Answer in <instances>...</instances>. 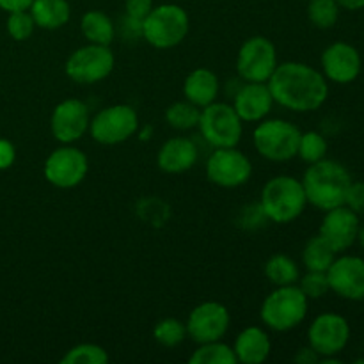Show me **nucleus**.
Segmentation results:
<instances>
[{"mask_svg": "<svg viewBox=\"0 0 364 364\" xmlns=\"http://www.w3.org/2000/svg\"><path fill=\"white\" fill-rule=\"evenodd\" d=\"M274 103H279L291 112H313L326 103L329 84L323 73L304 63L277 64L267 82Z\"/></svg>", "mask_w": 364, "mask_h": 364, "instance_id": "nucleus-1", "label": "nucleus"}, {"mask_svg": "<svg viewBox=\"0 0 364 364\" xmlns=\"http://www.w3.org/2000/svg\"><path fill=\"white\" fill-rule=\"evenodd\" d=\"M301 181L309 205L327 212L345 205L352 176L343 164L322 159L309 164Z\"/></svg>", "mask_w": 364, "mask_h": 364, "instance_id": "nucleus-2", "label": "nucleus"}, {"mask_svg": "<svg viewBox=\"0 0 364 364\" xmlns=\"http://www.w3.org/2000/svg\"><path fill=\"white\" fill-rule=\"evenodd\" d=\"M308 199H306L302 181L294 176L272 178L263 187L259 196V206L267 219L276 224H290L302 215L306 210Z\"/></svg>", "mask_w": 364, "mask_h": 364, "instance_id": "nucleus-3", "label": "nucleus"}, {"mask_svg": "<svg viewBox=\"0 0 364 364\" xmlns=\"http://www.w3.org/2000/svg\"><path fill=\"white\" fill-rule=\"evenodd\" d=\"M308 301L309 299L302 294L297 284L277 287L263 301L259 309L262 322L276 333L295 329L308 315Z\"/></svg>", "mask_w": 364, "mask_h": 364, "instance_id": "nucleus-4", "label": "nucleus"}, {"mask_svg": "<svg viewBox=\"0 0 364 364\" xmlns=\"http://www.w3.org/2000/svg\"><path fill=\"white\" fill-rule=\"evenodd\" d=\"M191 20L187 11L178 4H162L153 7L142 21V38L159 50L174 48L188 34Z\"/></svg>", "mask_w": 364, "mask_h": 364, "instance_id": "nucleus-5", "label": "nucleus"}, {"mask_svg": "<svg viewBox=\"0 0 364 364\" xmlns=\"http://www.w3.org/2000/svg\"><path fill=\"white\" fill-rule=\"evenodd\" d=\"M302 132L284 119H263L252 134L255 148L270 162H288L297 156L299 139Z\"/></svg>", "mask_w": 364, "mask_h": 364, "instance_id": "nucleus-6", "label": "nucleus"}, {"mask_svg": "<svg viewBox=\"0 0 364 364\" xmlns=\"http://www.w3.org/2000/svg\"><path fill=\"white\" fill-rule=\"evenodd\" d=\"M203 139L213 148H233L244 134V121L228 103H210L203 107L198 123Z\"/></svg>", "mask_w": 364, "mask_h": 364, "instance_id": "nucleus-7", "label": "nucleus"}, {"mask_svg": "<svg viewBox=\"0 0 364 364\" xmlns=\"http://www.w3.org/2000/svg\"><path fill=\"white\" fill-rule=\"evenodd\" d=\"M139 130V116L134 107L117 103L100 110L89 123L91 137L98 144L116 146L128 141Z\"/></svg>", "mask_w": 364, "mask_h": 364, "instance_id": "nucleus-8", "label": "nucleus"}, {"mask_svg": "<svg viewBox=\"0 0 364 364\" xmlns=\"http://www.w3.org/2000/svg\"><path fill=\"white\" fill-rule=\"evenodd\" d=\"M114 53L105 45H89L75 50L66 60V75L77 84H96L112 73Z\"/></svg>", "mask_w": 364, "mask_h": 364, "instance_id": "nucleus-9", "label": "nucleus"}, {"mask_svg": "<svg viewBox=\"0 0 364 364\" xmlns=\"http://www.w3.org/2000/svg\"><path fill=\"white\" fill-rule=\"evenodd\" d=\"M276 68V46L263 36L249 38L238 50L237 71L244 82H269Z\"/></svg>", "mask_w": 364, "mask_h": 364, "instance_id": "nucleus-10", "label": "nucleus"}, {"mask_svg": "<svg viewBox=\"0 0 364 364\" xmlns=\"http://www.w3.org/2000/svg\"><path fill=\"white\" fill-rule=\"evenodd\" d=\"M206 176L213 185L237 188L251 180L252 164L240 149H237V146L215 148L206 160Z\"/></svg>", "mask_w": 364, "mask_h": 364, "instance_id": "nucleus-11", "label": "nucleus"}, {"mask_svg": "<svg viewBox=\"0 0 364 364\" xmlns=\"http://www.w3.org/2000/svg\"><path fill=\"white\" fill-rule=\"evenodd\" d=\"M89 171V160L82 149L64 144L53 149L45 160L43 173L48 183L57 188H73L84 181Z\"/></svg>", "mask_w": 364, "mask_h": 364, "instance_id": "nucleus-12", "label": "nucleus"}, {"mask_svg": "<svg viewBox=\"0 0 364 364\" xmlns=\"http://www.w3.org/2000/svg\"><path fill=\"white\" fill-rule=\"evenodd\" d=\"M308 341L320 359L338 355L350 341V326L338 313H322L309 326Z\"/></svg>", "mask_w": 364, "mask_h": 364, "instance_id": "nucleus-13", "label": "nucleus"}, {"mask_svg": "<svg viewBox=\"0 0 364 364\" xmlns=\"http://www.w3.org/2000/svg\"><path fill=\"white\" fill-rule=\"evenodd\" d=\"M230 323L231 316L226 306L208 301L192 309L185 327H187V336H191V340L196 343L203 345L223 340V336L230 329Z\"/></svg>", "mask_w": 364, "mask_h": 364, "instance_id": "nucleus-14", "label": "nucleus"}, {"mask_svg": "<svg viewBox=\"0 0 364 364\" xmlns=\"http://www.w3.org/2000/svg\"><path fill=\"white\" fill-rule=\"evenodd\" d=\"M89 123L91 117H89L87 105L82 100L68 98L53 109L50 128L57 141L63 144H71L84 137L85 132L89 130Z\"/></svg>", "mask_w": 364, "mask_h": 364, "instance_id": "nucleus-15", "label": "nucleus"}, {"mask_svg": "<svg viewBox=\"0 0 364 364\" xmlns=\"http://www.w3.org/2000/svg\"><path fill=\"white\" fill-rule=\"evenodd\" d=\"M329 288L347 301H364V259L359 256H341L327 269Z\"/></svg>", "mask_w": 364, "mask_h": 364, "instance_id": "nucleus-16", "label": "nucleus"}, {"mask_svg": "<svg viewBox=\"0 0 364 364\" xmlns=\"http://www.w3.org/2000/svg\"><path fill=\"white\" fill-rule=\"evenodd\" d=\"M363 59L355 46L338 41L327 46L322 53L323 77L334 84H352L361 75Z\"/></svg>", "mask_w": 364, "mask_h": 364, "instance_id": "nucleus-17", "label": "nucleus"}, {"mask_svg": "<svg viewBox=\"0 0 364 364\" xmlns=\"http://www.w3.org/2000/svg\"><path fill=\"white\" fill-rule=\"evenodd\" d=\"M359 215L352 212L347 205L327 210L322 224L320 237L338 252H343L355 244L359 235Z\"/></svg>", "mask_w": 364, "mask_h": 364, "instance_id": "nucleus-18", "label": "nucleus"}, {"mask_svg": "<svg viewBox=\"0 0 364 364\" xmlns=\"http://www.w3.org/2000/svg\"><path fill=\"white\" fill-rule=\"evenodd\" d=\"M272 105L274 98L267 82H245L233 100V109L244 123L263 121L272 110Z\"/></svg>", "mask_w": 364, "mask_h": 364, "instance_id": "nucleus-19", "label": "nucleus"}, {"mask_svg": "<svg viewBox=\"0 0 364 364\" xmlns=\"http://www.w3.org/2000/svg\"><path fill=\"white\" fill-rule=\"evenodd\" d=\"M198 162V146L187 137H173L162 144L156 155V164L167 174H181Z\"/></svg>", "mask_w": 364, "mask_h": 364, "instance_id": "nucleus-20", "label": "nucleus"}, {"mask_svg": "<svg viewBox=\"0 0 364 364\" xmlns=\"http://www.w3.org/2000/svg\"><path fill=\"white\" fill-rule=\"evenodd\" d=\"M270 338L262 327H245L237 336L233 345L235 355L238 363L244 364H262L270 355Z\"/></svg>", "mask_w": 364, "mask_h": 364, "instance_id": "nucleus-21", "label": "nucleus"}, {"mask_svg": "<svg viewBox=\"0 0 364 364\" xmlns=\"http://www.w3.org/2000/svg\"><path fill=\"white\" fill-rule=\"evenodd\" d=\"M183 95L185 100L194 103L196 107L203 109V107L210 105L217 100L219 95V78L213 71L206 70V68H198V70L191 71L183 82Z\"/></svg>", "mask_w": 364, "mask_h": 364, "instance_id": "nucleus-22", "label": "nucleus"}, {"mask_svg": "<svg viewBox=\"0 0 364 364\" xmlns=\"http://www.w3.org/2000/svg\"><path fill=\"white\" fill-rule=\"evenodd\" d=\"M36 27L57 31L70 21L71 7L68 0H34L28 7Z\"/></svg>", "mask_w": 364, "mask_h": 364, "instance_id": "nucleus-23", "label": "nucleus"}, {"mask_svg": "<svg viewBox=\"0 0 364 364\" xmlns=\"http://www.w3.org/2000/svg\"><path fill=\"white\" fill-rule=\"evenodd\" d=\"M80 31L82 34H84V38L87 39L89 43H95V45L110 46V43L116 38L114 21L110 20L109 14H105L103 11H87V13L82 16Z\"/></svg>", "mask_w": 364, "mask_h": 364, "instance_id": "nucleus-24", "label": "nucleus"}, {"mask_svg": "<svg viewBox=\"0 0 364 364\" xmlns=\"http://www.w3.org/2000/svg\"><path fill=\"white\" fill-rule=\"evenodd\" d=\"M334 259H336V251L320 235L306 242L304 251H302V262H304L308 270L327 272V269L333 265Z\"/></svg>", "mask_w": 364, "mask_h": 364, "instance_id": "nucleus-25", "label": "nucleus"}, {"mask_svg": "<svg viewBox=\"0 0 364 364\" xmlns=\"http://www.w3.org/2000/svg\"><path fill=\"white\" fill-rule=\"evenodd\" d=\"M265 276L276 287H288V284H297L301 272L299 267L290 256L274 255L265 263Z\"/></svg>", "mask_w": 364, "mask_h": 364, "instance_id": "nucleus-26", "label": "nucleus"}, {"mask_svg": "<svg viewBox=\"0 0 364 364\" xmlns=\"http://www.w3.org/2000/svg\"><path fill=\"white\" fill-rule=\"evenodd\" d=\"M191 364H235L237 355L230 345L223 343V341H210V343H203L198 350L188 359Z\"/></svg>", "mask_w": 364, "mask_h": 364, "instance_id": "nucleus-27", "label": "nucleus"}, {"mask_svg": "<svg viewBox=\"0 0 364 364\" xmlns=\"http://www.w3.org/2000/svg\"><path fill=\"white\" fill-rule=\"evenodd\" d=\"M199 116H201V109L196 107L194 103L188 102V100H185V102H174L166 110V121L169 123V127L181 132L198 127Z\"/></svg>", "mask_w": 364, "mask_h": 364, "instance_id": "nucleus-28", "label": "nucleus"}, {"mask_svg": "<svg viewBox=\"0 0 364 364\" xmlns=\"http://www.w3.org/2000/svg\"><path fill=\"white\" fill-rule=\"evenodd\" d=\"M308 18L316 28H333L340 18V9L336 0H308Z\"/></svg>", "mask_w": 364, "mask_h": 364, "instance_id": "nucleus-29", "label": "nucleus"}, {"mask_svg": "<svg viewBox=\"0 0 364 364\" xmlns=\"http://www.w3.org/2000/svg\"><path fill=\"white\" fill-rule=\"evenodd\" d=\"M153 338L166 348H174L187 338V327L178 318H162L153 327Z\"/></svg>", "mask_w": 364, "mask_h": 364, "instance_id": "nucleus-30", "label": "nucleus"}, {"mask_svg": "<svg viewBox=\"0 0 364 364\" xmlns=\"http://www.w3.org/2000/svg\"><path fill=\"white\" fill-rule=\"evenodd\" d=\"M63 364H105L109 363V354L103 347L95 343H80L70 348L60 359Z\"/></svg>", "mask_w": 364, "mask_h": 364, "instance_id": "nucleus-31", "label": "nucleus"}, {"mask_svg": "<svg viewBox=\"0 0 364 364\" xmlns=\"http://www.w3.org/2000/svg\"><path fill=\"white\" fill-rule=\"evenodd\" d=\"M327 148L329 146H327L326 137L322 134H318V132H306V134H301V139H299L297 155L304 162L315 164L318 160L326 159Z\"/></svg>", "mask_w": 364, "mask_h": 364, "instance_id": "nucleus-32", "label": "nucleus"}, {"mask_svg": "<svg viewBox=\"0 0 364 364\" xmlns=\"http://www.w3.org/2000/svg\"><path fill=\"white\" fill-rule=\"evenodd\" d=\"M34 28V18L28 11H14L7 16V32L14 41H27Z\"/></svg>", "mask_w": 364, "mask_h": 364, "instance_id": "nucleus-33", "label": "nucleus"}, {"mask_svg": "<svg viewBox=\"0 0 364 364\" xmlns=\"http://www.w3.org/2000/svg\"><path fill=\"white\" fill-rule=\"evenodd\" d=\"M299 288H301L302 294L308 299H320L331 290L327 274L315 272V270H308L306 276L299 277Z\"/></svg>", "mask_w": 364, "mask_h": 364, "instance_id": "nucleus-34", "label": "nucleus"}, {"mask_svg": "<svg viewBox=\"0 0 364 364\" xmlns=\"http://www.w3.org/2000/svg\"><path fill=\"white\" fill-rule=\"evenodd\" d=\"M267 220L269 219H267V215L263 213L259 203L245 206L240 213V226L247 228V230H256V228H262Z\"/></svg>", "mask_w": 364, "mask_h": 364, "instance_id": "nucleus-35", "label": "nucleus"}, {"mask_svg": "<svg viewBox=\"0 0 364 364\" xmlns=\"http://www.w3.org/2000/svg\"><path fill=\"white\" fill-rule=\"evenodd\" d=\"M345 205L358 215H364V181H352Z\"/></svg>", "mask_w": 364, "mask_h": 364, "instance_id": "nucleus-36", "label": "nucleus"}, {"mask_svg": "<svg viewBox=\"0 0 364 364\" xmlns=\"http://www.w3.org/2000/svg\"><path fill=\"white\" fill-rule=\"evenodd\" d=\"M153 0H127L124 2V11L130 20L135 21H144V18L151 13L153 9Z\"/></svg>", "mask_w": 364, "mask_h": 364, "instance_id": "nucleus-37", "label": "nucleus"}, {"mask_svg": "<svg viewBox=\"0 0 364 364\" xmlns=\"http://www.w3.org/2000/svg\"><path fill=\"white\" fill-rule=\"evenodd\" d=\"M16 160V149H14L13 142L7 139H0V171L9 169Z\"/></svg>", "mask_w": 364, "mask_h": 364, "instance_id": "nucleus-38", "label": "nucleus"}, {"mask_svg": "<svg viewBox=\"0 0 364 364\" xmlns=\"http://www.w3.org/2000/svg\"><path fill=\"white\" fill-rule=\"evenodd\" d=\"M34 0H0V9L6 11L7 14L14 11H28Z\"/></svg>", "mask_w": 364, "mask_h": 364, "instance_id": "nucleus-39", "label": "nucleus"}, {"mask_svg": "<svg viewBox=\"0 0 364 364\" xmlns=\"http://www.w3.org/2000/svg\"><path fill=\"white\" fill-rule=\"evenodd\" d=\"M294 361L299 364H315V363H320V355L316 354L311 347H304L295 354Z\"/></svg>", "mask_w": 364, "mask_h": 364, "instance_id": "nucleus-40", "label": "nucleus"}, {"mask_svg": "<svg viewBox=\"0 0 364 364\" xmlns=\"http://www.w3.org/2000/svg\"><path fill=\"white\" fill-rule=\"evenodd\" d=\"M338 6L347 11H361L364 9V0H336Z\"/></svg>", "mask_w": 364, "mask_h": 364, "instance_id": "nucleus-41", "label": "nucleus"}, {"mask_svg": "<svg viewBox=\"0 0 364 364\" xmlns=\"http://www.w3.org/2000/svg\"><path fill=\"white\" fill-rule=\"evenodd\" d=\"M358 240H359V244L363 245V249H364V226H361L359 228V235H358Z\"/></svg>", "mask_w": 364, "mask_h": 364, "instance_id": "nucleus-42", "label": "nucleus"}]
</instances>
